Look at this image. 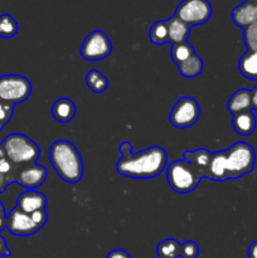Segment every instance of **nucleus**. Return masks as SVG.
Returning a JSON list of instances; mask_svg holds the SVG:
<instances>
[{"label":"nucleus","instance_id":"nucleus-1","mask_svg":"<svg viewBox=\"0 0 257 258\" xmlns=\"http://www.w3.org/2000/svg\"><path fill=\"white\" fill-rule=\"evenodd\" d=\"M121 159L116 163L120 175L133 179H150L160 175L168 164V155L161 146H151L138 154L133 153L128 141L120 145Z\"/></svg>","mask_w":257,"mask_h":258},{"label":"nucleus","instance_id":"nucleus-2","mask_svg":"<svg viewBox=\"0 0 257 258\" xmlns=\"http://www.w3.org/2000/svg\"><path fill=\"white\" fill-rule=\"evenodd\" d=\"M50 165L55 174L68 184L80 183L83 178L82 156L67 140H57L49 149Z\"/></svg>","mask_w":257,"mask_h":258},{"label":"nucleus","instance_id":"nucleus-3","mask_svg":"<svg viewBox=\"0 0 257 258\" xmlns=\"http://www.w3.org/2000/svg\"><path fill=\"white\" fill-rule=\"evenodd\" d=\"M2 148L5 158L14 165L33 164L40 156L39 146L24 134L8 135L3 141Z\"/></svg>","mask_w":257,"mask_h":258},{"label":"nucleus","instance_id":"nucleus-4","mask_svg":"<svg viewBox=\"0 0 257 258\" xmlns=\"http://www.w3.org/2000/svg\"><path fill=\"white\" fill-rule=\"evenodd\" d=\"M226 154V168L229 179H238L251 173L256 164V153L247 143H236Z\"/></svg>","mask_w":257,"mask_h":258},{"label":"nucleus","instance_id":"nucleus-5","mask_svg":"<svg viewBox=\"0 0 257 258\" xmlns=\"http://www.w3.org/2000/svg\"><path fill=\"white\" fill-rule=\"evenodd\" d=\"M202 175L186 160H175L166 168V180L175 193L188 194L196 190Z\"/></svg>","mask_w":257,"mask_h":258},{"label":"nucleus","instance_id":"nucleus-6","mask_svg":"<svg viewBox=\"0 0 257 258\" xmlns=\"http://www.w3.org/2000/svg\"><path fill=\"white\" fill-rule=\"evenodd\" d=\"M32 95V83L20 75H5L0 77V101L17 105L27 101Z\"/></svg>","mask_w":257,"mask_h":258},{"label":"nucleus","instance_id":"nucleus-7","mask_svg":"<svg viewBox=\"0 0 257 258\" xmlns=\"http://www.w3.org/2000/svg\"><path fill=\"white\" fill-rule=\"evenodd\" d=\"M212 5L208 0H183L176 7L175 17L188 25H201L208 22L212 17Z\"/></svg>","mask_w":257,"mask_h":258},{"label":"nucleus","instance_id":"nucleus-8","mask_svg":"<svg viewBox=\"0 0 257 258\" xmlns=\"http://www.w3.org/2000/svg\"><path fill=\"white\" fill-rule=\"evenodd\" d=\"M112 52V43L108 35L102 30H93L87 35L81 45V55L83 59L96 62L102 60Z\"/></svg>","mask_w":257,"mask_h":258},{"label":"nucleus","instance_id":"nucleus-9","mask_svg":"<svg viewBox=\"0 0 257 258\" xmlns=\"http://www.w3.org/2000/svg\"><path fill=\"white\" fill-rule=\"evenodd\" d=\"M201 117V107L197 100L189 96L180 97L170 112V123L174 127L188 128L197 123Z\"/></svg>","mask_w":257,"mask_h":258},{"label":"nucleus","instance_id":"nucleus-10","mask_svg":"<svg viewBox=\"0 0 257 258\" xmlns=\"http://www.w3.org/2000/svg\"><path fill=\"white\" fill-rule=\"evenodd\" d=\"M5 228H8V231L12 234L19 237L32 236V234L37 233L39 229H42L33 221L30 214L24 213L17 207L12 209L7 216V227Z\"/></svg>","mask_w":257,"mask_h":258},{"label":"nucleus","instance_id":"nucleus-11","mask_svg":"<svg viewBox=\"0 0 257 258\" xmlns=\"http://www.w3.org/2000/svg\"><path fill=\"white\" fill-rule=\"evenodd\" d=\"M45 179H47V169L37 163L24 164L23 168H20L19 171H15L14 174V181L28 190L37 189L44 183Z\"/></svg>","mask_w":257,"mask_h":258},{"label":"nucleus","instance_id":"nucleus-12","mask_svg":"<svg viewBox=\"0 0 257 258\" xmlns=\"http://www.w3.org/2000/svg\"><path fill=\"white\" fill-rule=\"evenodd\" d=\"M17 208L28 214L43 211L47 208V198L44 194L38 190H25L18 197Z\"/></svg>","mask_w":257,"mask_h":258},{"label":"nucleus","instance_id":"nucleus-13","mask_svg":"<svg viewBox=\"0 0 257 258\" xmlns=\"http://www.w3.org/2000/svg\"><path fill=\"white\" fill-rule=\"evenodd\" d=\"M232 20L237 27L246 29L248 25L257 20V3L244 2L232 12Z\"/></svg>","mask_w":257,"mask_h":258},{"label":"nucleus","instance_id":"nucleus-14","mask_svg":"<svg viewBox=\"0 0 257 258\" xmlns=\"http://www.w3.org/2000/svg\"><path fill=\"white\" fill-rule=\"evenodd\" d=\"M206 178L213 181L228 180V174H227L226 168V154H224V151L212 153L208 169H207L206 173Z\"/></svg>","mask_w":257,"mask_h":258},{"label":"nucleus","instance_id":"nucleus-15","mask_svg":"<svg viewBox=\"0 0 257 258\" xmlns=\"http://www.w3.org/2000/svg\"><path fill=\"white\" fill-rule=\"evenodd\" d=\"M76 103L70 98H59L52 106V116L57 122L68 123L75 118Z\"/></svg>","mask_w":257,"mask_h":258},{"label":"nucleus","instance_id":"nucleus-16","mask_svg":"<svg viewBox=\"0 0 257 258\" xmlns=\"http://www.w3.org/2000/svg\"><path fill=\"white\" fill-rule=\"evenodd\" d=\"M227 110H228V112H231L232 115L243 112V111L252 110L251 91L247 90V88H241V90L236 91V92L229 97L228 102H227Z\"/></svg>","mask_w":257,"mask_h":258},{"label":"nucleus","instance_id":"nucleus-17","mask_svg":"<svg viewBox=\"0 0 257 258\" xmlns=\"http://www.w3.org/2000/svg\"><path fill=\"white\" fill-rule=\"evenodd\" d=\"M232 126H233L234 131H236L238 135L242 136H248L252 135L256 130V117H254L252 110L243 111V112H239L233 115L232 117Z\"/></svg>","mask_w":257,"mask_h":258},{"label":"nucleus","instance_id":"nucleus-18","mask_svg":"<svg viewBox=\"0 0 257 258\" xmlns=\"http://www.w3.org/2000/svg\"><path fill=\"white\" fill-rule=\"evenodd\" d=\"M212 153L207 149H197L193 151H185L184 153V160L188 161L197 171L202 175V178H206L207 169H208L209 160H211Z\"/></svg>","mask_w":257,"mask_h":258},{"label":"nucleus","instance_id":"nucleus-19","mask_svg":"<svg viewBox=\"0 0 257 258\" xmlns=\"http://www.w3.org/2000/svg\"><path fill=\"white\" fill-rule=\"evenodd\" d=\"M169 28V43L171 44H178L188 40L189 33H190L191 27L184 23L183 20L179 19L178 17L173 15L170 19H168Z\"/></svg>","mask_w":257,"mask_h":258},{"label":"nucleus","instance_id":"nucleus-20","mask_svg":"<svg viewBox=\"0 0 257 258\" xmlns=\"http://www.w3.org/2000/svg\"><path fill=\"white\" fill-rule=\"evenodd\" d=\"M238 71L244 78L257 81V52L247 50L238 60Z\"/></svg>","mask_w":257,"mask_h":258},{"label":"nucleus","instance_id":"nucleus-21","mask_svg":"<svg viewBox=\"0 0 257 258\" xmlns=\"http://www.w3.org/2000/svg\"><path fill=\"white\" fill-rule=\"evenodd\" d=\"M178 67L179 73H180L183 77L185 78H194L197 76L201 75L203 72V60L199 57L198 54H193L191 57H189L188 59L181 62L180 64L176 66Z\"/></svg>","mask_w":257,"mask_h":258},{"label":"nucleus","instance_id":"nucleus-22","mask_svg":"<svg viewBox=\"0 0 257 258\" xmlns=\"http://www.w3.org/2000/svg\"><path fill=\"white\" fill-rule=\"evenodd\" d=\"M86 83L90 87V90L95 93H102L107 90L108 87V80L106 78L105 75L100 72V71L92 70L86 75L85 78Z\"/></svg>","mask_w":257,"mask_h":258},{"label":"nucleus","instance_id":"nucleus-23","mask_svg":"<svg viewBox=\"0 0 257 258\" xmlns=\"http://www.w3.org/2000/svg\"><path fill=\"white\" fill-rule=\"evenodd\" d=\"M156 254L159 258L180 257V243L175 238H166L158 244Z\"/></svg>","mask_w":257,"mask_h":258},{"label":"nucleus","instance_id":"nucleus-24","mask_svg":"<svg viewBox=\"0 0 257 258\" xmlns=\"http://www.w3.org/2000/svg\"><path fill=\"white\" fill-rule=\"evenodd\" d=\"M150 40L154 44H165L169 43V28L168 20H158L150 28Z\"/></svg>","mask_w":257,"mask_h":258},{"label":"nucleus","instance_id":"nucleus-25","mask_svg":"<svg viewBox=\"0 0 257 258\" xmlns=\"http://www.w3.org/2000/svg\"><path fill=\"white\" fill-rule=\"evenodd\" d=\"M193 54H196V50H194L193 45L186 40V42L178 43V44L171 45L170 55L173 62L175 63L176 66L180 64L181 62L188 59L189 57H191Z\"/></svg>","mask_w":257,"mask_h":258},{"label":"nucleus","instance_id":"nucleus-26","mask_svg":"<svg viewBox=\"0 0 257 258\" xmlns=\"http://www.w3.org/2000/svg\"><path fill=\"white\" fill-rule=\"evenodd\" d=\"M19 25L9 14L0 15V38H13L18 33Z\"/></svg>","mask_w":257,"mask_h":258},{"label":"nucleus","instance_id":"nucleus-27","mask_svg":"<svg viewBox=\"0 0 257 258\" xmlns=\"http://www.w3.org/2000/svg\"><path fill=\"white\" fill-rule=\"evenodd\" d=\"M243 39L246 43L247 50L257 52V20L243 29Z\"/></svg>","mask_w":257,"mask_h":258},{"label":"nucleus","instance_id":"nucleus-28","mask_svg":"<svg viewBox=\"0 0 257 258\" xmlns=\"http://www.w3.org/2000/svg\"><path fill=\"white\" fill-rule=\"evenodd\" d=\"M199 247L196 242L188 241L180 244V257L181 258H198Z\"/></svg>","mask_w":257,"mask_h":258},{"label":"nucleus","instance_id":"nucleus-29","mask_svg":"<svg viewBox=\"0 0 257 258\" xmlns=\"http://www.w3.org/2000/svg\"><path fill=\"white\" fill-rule=\"evenodd\" d=\"M13 108H14V106L13 105L0 101V122H2L4 126L12 120Z\"/></svg>","mask_w":257,"mask_h":258},{"label":"nucleus","instance_id":"nucleus-30","mask_svg":"<svg viewBox=\"0 0 257 258\" xmlns=\"http://www.w3.org/2000/svg\"><path fill=\"white\" fill-rule=\"evenodd\" d=\"M33 218V221L35 222V223L38 224V226L40 227V228H43V227L45 226V223H47L48 221V213L45 209H43V211H37L34 212V213L30 214Z\"/></svg>","mask_w":257,"mask_h":258},{"label":"nucleus","instance_id":"nucleus-31","mask_svg":"<svg viewBox=\"0 0 257 258\" xmlns=\"http://www.w3.org/2000/svg\"><path fill=\"white\" fill-rule=\"evenodd\" d=\"M106 258H131V256L127 253V252L123 251V249L116 248V249H112V251L106 256Z\"/></svg>","mask_w":257,"mask_h":258},{"label":"nucleus","instance_id":"nucleus-32","mask_svg":"<svg viewBox=\"0 0 257 258\" xmlns=\"http://www.w3.org/2000/svg\"><path fill=\"white\" fill-rule=\"evenodd\" d=\"M10 251L4 237L0 236V257H9Z\"/></svg>","mask_w":257,"mask_h":258},{"label":"nucleus","instance_id":"nucleus-33","mask_svg":"<svg viewBox=\"0 0 257 258\" xmlns=\"http://www.w3.org/2000/svg\"><path fill=\"white\" fill-rule=\"evenodd\" d=\"M7 227V214H5L4 206L0 202V232Z\"/></svg>","mask_w":257,"mask_h":258},{"label":"nucleus","instance_id":"nucleus-34","mask_svg":"<svg viewBox=\"0 0 257 258\" xmlns=\"http://www.w3.org/2000/svg\"><path fill=\"white\" fill-rule=\"evenodd\" d=\"M9 184H10L9 179H8L7 176L3 175V174L0 173V193H2V191H4L5 188H7Z\"/></svg>","mask_w":257,"mask_h":258},{"label":"nucleus","instance_id":"nucleus-35","mask_svg":"<svg viewBox=\"0 0 257 258\" xmlns=\"http://www.w3.org/2000/svg\"><path fill=\"white\" fill-rule=\"evenodd\" d=\"M248 258H257V241L248 247Z\"/></svg>","mask_w":257,"mask_h":258},{"label":"nucleus","instance_id":"nucleus-36","mask_svg":"<svg viewBox=\"0 0 257 258\" xmlns=\"http://www.w3.org/2000/svg\"><path fill=\"white\" fill-rule=\"evenodd\" d=\"M252 95V110L257 111V85L254 86L253 90H251Z\"/></svg>","mask_w":257,"mask_h":258},{"label":"nucleus","instance_id":"nucleus-37","mask_svg":"<svg viewBox=\"0 0 257 258\" xmlns=\"http://www.w3.org/2000/svg\"><path fill=\"white\" fill-rule=\"evenodd\" d=\"M246 2H252V3H257V0H246Z\"/></svg>","mask_w":257,"mask_h":258},{"label":"nucleus","instance_id":"nucleus-38","mask_svg":"<svg viewBox=\"0 0 257 258\" xmlns=\"http://www.w3.org/2000/svg\"><path fill=\"white\" fill-rule=\"evenodd\" d=\"M3 127H4V125H3V123L0 122V131H2V128H3Z\"/></svg>","mask_w":257,"mask_h":258}]
</instances>
